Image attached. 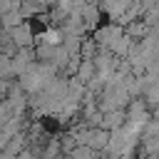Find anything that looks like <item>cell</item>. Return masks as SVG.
Returning a JSON list of instances; mask_svg holds the SVG:
<instances>
[{
	"instance_id": "1",
	"label": "cell",
	"mask_w": 159,
	"mask_h": 159,
	"mask_svg": "<svg viewBox=\"0 0 159 159\" xmlns=\"http://www.w3.org/2000/svg\"><path fill=\"white\" fill-rule=\"evenodd\" d=\"M107 139H109V132H107V129H102V127H92V129H87L84 147H87V149H92L94 154H99V152H104Z\"/></svg>"
},
{
	"instance_id": "2",
	"label": "cell",
	"mask_w": 159,
	"mask_h": 159,
	"mask_svg": "<svg viewBox=\"0 0 159 159\" xmlns=\"http://www.w3.org/2000/svg\"><path fill=\"white\" fill-rule=\"evenodd\" d=\"M122 124H124V112H122V109L102 112V122H99V127H102V129L112 132V129H117V127H122Z\"/></svg>"
},
{
	"instance_id": "3",
	"label": "cell",
	"mask_w": 159,
	"mask_h": 159,
	"mask_svg": "<svg viewBox=\"0 0 159 159\" xmlns=\"http://www.w3.org/2000/svg\"><path fill=\"white\" fill-rule=\"evenodd\" d=\"M37 40H40L42 45H60V42H62V32H60V30H45Z\"/></svg>"
},
{
	"instance_id": "4",
	"label": "cell",
	"mask_w": 159,
	"mask_h": 159,
	"mask_svg": "<svg viewBox=\"0 0 159 159\" xmlns=\"http://www.w3.org/2000/svg\"><path fill=\"white\" fill-rule=\"evenodd\" d=\"M12 35L17 37V42H20V45H27V42H30V30H27V27H17Z\"/></svg>"
},
{
	"instance_id": "5",
	"label": "cell",
	"mask_w": 159,
	"mask_h": 159,
	"mask_svg": "<svg viewBox=\"0 0 159 159\" xmlns=\"http://www.w3.org/2000/svg\"><path fill=\"white\" fill-rule=\"evenodd\" d=\"M7 139H10V137H7L5 132H0V152L5 149V144H7Z\"/></svg>"
}]
</instances>
